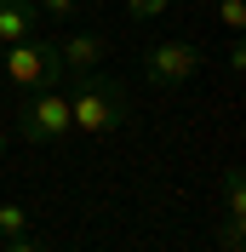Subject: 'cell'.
<instances>
[{
	"mask_svg": "<svg viewBox=\"0 0 246 252\" xmlns=\"http://www.w3.org/2000/svg\"><path fill=\"white\" fill-rule=\"evenodd\" d=\"M69 121H75L80 138H115L126 121H132V86H126L121 75H103V69H92V75H75L69 80Z\"/></svg>",
	"mask_w": 246,
	"mask_h": 252,
	"instance_id": "1",
	"label": "cell"
},
{
	"mask_svg": "<svg viewBox=\"0 0 246 252\" xmlns=\"http://www.w3.org/2000/svg\"><path fill=\"white\" fill-rule=\"evenodd\" d=\"M75 132L69 121V97L58 92H17V109H12V138H23L29 149H52Z\"/></svg>",
	"mask_w": 246,
	"mask_h": 252,
	"instance_id": "2",
	"label": "cell"
},
{
	"mask_svg": "<svg viewBox=\"0 0 246 252\" xmlns=\"http://www.w3.org/2000/svg\"><path fill=\"white\" fill-rule=\"evenodd\" d=\"M200 69H206V52L195 40H149L143 58H138L143 86H154V92H184Z\"/></svg>",
	"mask_w": 246,
	"mask_h": 252,
	"instance_id": "3",
	"label": "cell"
},
{
	"mask_svg": "<svg viewBox=\"0 0 246 252\" xmlns=\"http://www.w3.org/2000/svg\"><path fill=\"white\" fill-rule=\"evenodd\" d=\"M0 75L12 80L17 92H58L63 80H69V75H63V63H58V46H52V40H40V34H29V40L6 46Z\"/></svg>",
	"mask_w": 246,
	"mask_h": 252,
	"instance_id": "4",
	"label": "cell"
},
{
	"mask_svg": "<svg viewBox=\"0 0 246 252\" xmlns=\"http://www.w3.org/2000/svg\"><path fill=\"white\" fill-rule=\"evenodd\" d=\"M52 46H58V63H63L69 80H75V75H92L97 63L109 58V40L92 34V29H75V34H63V40H52Z\"/></svg>",
	"mask_w": 246,
	"mask_h": 252,
	"instance_id": "5",
	"label": "cell"
},
{
	"mask_svg": "<svg viewBox=\"0 0 246 252\" xmlns=\"http://www.w3.org/2000/svg\"><path fill=\"white\" fill-rule=\"evenodd\" d=\"M223 247L229 252H241L246 247V172L241 166H229V172H223Z\"/></svg>",
	"mask_w": 246,
	"mask_h": 252,
	"instance_id": "6",
	"label": "cell"
},
{
	"mask_svg": "<svg viewBox=\"0 0 246 252\" xmlns=\"http://www.w3.org/2000/svg\"><path fill=\"white\" fill-rule=\"evenodd\" d=\"M34 23H40V6H34V0H0V46L29 40Z\"/></svg>",
	"mask_w": 246,
	"mask_h": 252,
	"instance_id": "7",
	"label": "cell"
},
{
	"mask_svg": "<svg viewBox=\"0 0 246 252\" xmlns=\"http://www.w3.org/2000/svg\"><path fill=\"white\" fill-rule=\"evenodd\" d=\"M34 235V223H29V206H17V201H0V241H23Z\"/></svg>",
	"mask_w": 246,
	"mask_h": 252,
	"instance_id": "8",
	"label": "cell"
},
{
	"mask_svg": "<svg viewBox=\"0 0 246 252\" xmlns=\"http://www.w3.org/2000/svg\"><path fill=\"white\" fill-rule=\"evenodd\" d=\"M217 23H223L229 34H241L246 29V0H217Z\"/></svg>",
	"mask_w": 246,
	"mask_h": 252,
	"instance_id": "9",
	"label": "cell"
},
{
	"mask_svg": "<svg viewBox=\"0 0 246 252\" xmlns=\"http://www.w3.org/2000/svg\"><path fill=\"white\" fill-rule=\"evenodd\" d=\"M166 6H172V0H126V17H132V23H154Z\"/></svg>",
	"mask_w": 246,
	"mask_h": 252,
	"instance_id": "10",
	"label": "cell"
},
{
	"mask_svg": "<svg viewBox=\"0 0 246 252\" xmlns=\"http://www.w3.org/2000/svg\"><path fill=\"white\" fill-rule=\"evenodd\" d=\"M40 6V17H75L80 12V0H34Z\"/></svg>",
	"mask_w": 246,
	"mask_h": 252,
	"instance_id": "11",
	"label": "cell"
},
{
	"mask_svg": "<svg viewBox=\"0 0 246 252\" xmlns=\"http://www.w3.org/2000/svg\"><path fill=\"white\" fill-rule=\"evenodd\" d=\"M223 63H229L235 75H241V69H246V40H241V34H235V40H229V52H223Z\"/></svg>",
	"mask_w": 246,
	"mask_h": 252,
	"instance_id": "12",
	"label": "cell"
},
{
	"mask_svg": "<svg viewBox=\"0 0 246 252\" xmlns=\"http://www.w3.org/2000/svg\"><path fill=\"white\" fill-rule=\"evenodd\" d=\"M0 252H52V247L34 241V235H23V241H0Z\"/></svg>",
	"mask_w": 246,
	"mask_h": 252,
	"instance_id": "13",
	"label": "cell"
},
{
	"mask_svg": "<svg viewBox=\"0 0 246 252\" xmlns=\"http://www.w3.org/2000/svg\"><path fill=\"white\" fill-rule=\"evenodd\" d=\"M6 149H12V126L0 121V160H6Z\"/></svg>",
	"mask_w": 246,
	"mask_h": 252,
	"instance_id": "14",
	"label": "cell"
},
{
	"mask_svg": "<svg viewBox=\"0 0 246 252\" xmlns=\"http://www.w3.org/2000/svg\"><path fill=\"white\" fill-rule=\"evenodd\" d=\"M0 63H6V46H0Z\"/></svg>",
	"mask_w": 246,
	"mask_h": 252,
	"instance_id": "15",
	"label": "cell"
}]
</instances>
